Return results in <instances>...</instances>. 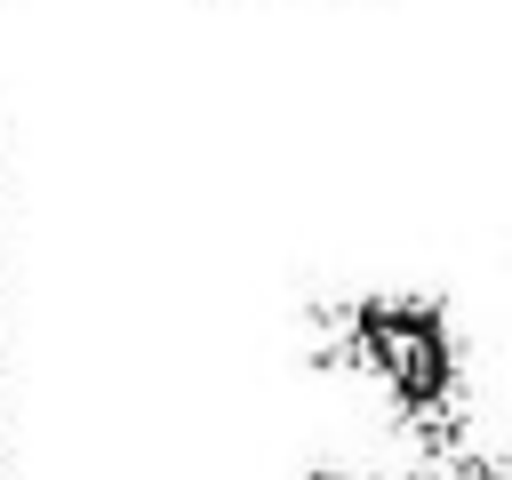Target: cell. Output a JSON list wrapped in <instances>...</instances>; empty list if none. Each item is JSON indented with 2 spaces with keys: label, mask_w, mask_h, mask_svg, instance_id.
I'll list each match as a JSON object with an SVG mask.
<instances>
[{
  "label": "cell",
  "mask_w": 512,
  "mask_h": 480,
  "mask_svg": "<svg viewBox=\"0 0 512 480\" xmlns=\"http://www.w3.org/2000/svg\"><path fill=\"white\" fill-rule=\"evenodd\" d=\"M312 368L384 408L400 448L472 432V352L448 296L424 288H360L312 312Z\"/></svg>",
  "instance_id": "6da1fadb"
},
{
  "label": "cell",
  "mask_w": 512,
  "mask_h": 480,
  "mask_svg": "<svg viewBox=\"0 0 512 480\" xmlns=\"http://www.w3.org/2000/svg\"><path fill=\"white\" fill-rule=\"evenodd\" d=\"M400 480H512V456L472 432H448V440L400 448Z\"/></svg>",
  "instance_id": "7a4b0ae2"
}]
</instances>
